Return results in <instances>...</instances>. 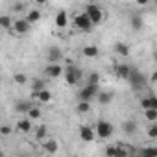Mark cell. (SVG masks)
I'll list each match as a JSON object with an SVG mask.
<instances>
[{
    "mask_svg": "<svg viewBox=\"0 0 157 157\" xmlns=\"http://www.w3.org/2000/svg\"><path fill=\"white\" fill-rule=\"evenodd\" d=\"M83 13L89 17V21L93 22V26L102 24V22H104V19H105V13H104V10H102L98 4H87V6H85V10H83Z\"/></svg>",
    "mask_w": 157,
    "mask_h": 157,
    "instance_id": "cell-1",
    "label": "cell"
},
{
    "mask_svg": "<svg viewBox=\"0 0 157 157\" xmlns=\"http://www.w3.org/2000/svg\"><path fill=\"white\" fill-rule=\"evenodd\" d=\"M93 131H94V137L105 140V139H109V137L115 133V126H113L111 122H107V120H98V122L94 124Z\"/></svg>",
    "mask_w": 157,
    "mask_h": 157,
    "instance_id": "cell-2",
    "label": "cell"
},
{
    "mask_svg": "<svg viewBox=\"0 0 157 157\" xmlns=\"http://www.w3.org/2000/svg\"><path fill=\"white\" fill-rule=\"evenodd\" d=\"M133 146H124V144H109L105 148V155L107 157H131Z\"/></svg>",
    "mask_w": 157,
    "mask_h": 157,
    "instance_id": "cell-3",
    "label": "cell"
},
{
    "mask_svg": "<svg viewBox=\"0 0 157 157\" xmlns=\"http://www.w3.org/2000/svg\"><path fill=\"white\" fill-rule=\"evenodd\" d=\"M63 74H65V82H67L68 85H78V83L82 82V78H83L82 68H78L76 65H68V67L63 70Z\"/></svg>",
    "mask_w": 157,
    "mask_h": 157,
    "instance_id": "cell-4",
    "label": "cell"
},
{
    "mask_svg": "<svg viewBox=\"0 0 157 157\" xmlns=\"http://www.w3.org/2000/svg\"><path fill=\"white\" fill-rule=\"evenodd\" d=\"M72 24H74V28L76 30H80V32H85V33H89V32H93V22L89 21V17L85 15V13H78V15H74V21H72Z\"/></svg>",
    "mask_w": 157,
    "mask_h": 157,
    "instance_id": "cell-5",
    "label": "cell"
},
{
    "mask_svg": "<svg viewBox=\"0 0 157 157\" xmlns=\"http://www.w3.org/2000/svg\"><path fill=\"white\" fill-rule=\"evenodd\" d=\"M30 30H32V24H30L24 17H17V19H13L11 32H13L15 35H26Z\"/></svg>",
    "mask_w": 157,
    "mask_h": 157,
    "instance_id": "cell-6",
    "label": "cell"
},
{
    "mask_svg": "<svg viewBox=\"0 0 157 157\" xmlns=\"http://www.w3.org/2000/svg\"><path fill=\"white\" fill-rule=\"evenodd\" d=\"M128 82H129V85H131L135 91H140V89L146 85V78H144V74L139 72L137 68H131V74H129V78H128Z\"/></svg>",
    "mask_w": 157,
    "mask_h": 157,
    "instance_id": "cell-7",
    "label": "cell"
},
{
    "mask_svg": "<svg viewBox=\"0 0 157 157\" xmlns=\"http://www.w3.org/2000/svg\"><path fill=\"white\" fill-rule=\"evenodd\" d=\"M98 91H100V85H85L83 89H80V102H89L91 104L96 98Z\"/></svg>",
    "mask_w": 157,
    "mask_h": 157,
    "instance_id": "cell-8",
    "label": "cell"
},
{
    "mask_svg": "<svg viewBox=\"0 0 157 157\" xmlns=\"http://www.w3.org/2000/svg\"><path fill=\"white\" fill-rule=\"evenodd\" d=\"M63 59V50L59 48V46H56V44H52L48 50H46V61H48V65H54V63H59Z\"/></svg>",
    "mask_w": 157,
    "mask_h": 157,
    "instance_id": "cell-9",
    "label": "cell"
},
{
    "mask_svg": "<svg viewBox=\"0 0 157 157\" xmlns=\"http://www.w3.org/2000/svg\"><path fill=\"white\" fill-rule=\"evenodd\" d=\"M131 68L133 67H129L128 63H118V65H115V74L120 78V80H128L129 74H131Z\"/></svg>",
    "mask_w": 157,
    "mask_h": 157,
    "instance_id": "cell-10",
    "label": "cell"
},
{
    "mask_svg": "<svg viewBox=\"0 0 157 157\" xmlns=\"http://www.w3.org/2000/svg\"><path fill=\"white\" fill-rule=\"evenodd\" d=\"M113 98H115V93L113 91H98V94H96V100H98V104L100 105H109L111 102H113Z\"/></svg>",
    "mask_w": 157,
    "mask_h": 157,
    "instance_id": "cell-11",
    "label": "cell"
},
{
    "mask_svg": "<svg viewBox=\"0 0 157 157\" xmlns=\"http://www.w3.org/2000/svg\"><path fill=\"white\" fill-rule=\"evenodd\" d=\"M63 67L59 65V63H54V65H46L44 67V74L48 76V78H59L61 74H63Z\"/></svg>",
    "mask_w": 157,
    "mask_h": 157,
    "instance_id": "cell-12",
    "label": "cell"
},
{
    "mask_svg": "<svg viewBox=\"0 0 157 157\" xmlns=\"http://www.w3.org/2000/svg\"><path fill=\"white\" fill-rule=\"evenodd\" d=\"M80 137H82L83 142H93V140L96 139L91 126H82V128H80Z\"/></svg>",
    "mask_w": 157,
    "mask_h": 157,
    "instance_id": "cell-13",
    "label": "cell"
},
{
    "mask_svg": "<svg viewBox=\"0 0 157 157\" xmlns=\"http://www.w3.org/2000/svg\"><path fill=\"white\" fill-rule=\"evenodd\" d=\"M82 54H83L87 59H94V57H98V56H100V50H98V46H96V44H87V46H83V48H82Z\"/></svg>",
    "mask_w": 157,
    "mask_h": 157,
    "instance_id": "cell-14",
    "label": "cell"
},
{
    "mask_svg": "<svg viewBox=\"0 0 157 157\" xmlns=\"http://www.w3.org/2000/svg\"><path fill=\"white\" fill-rule=\"evenodd\" d=\"M33 98H35L37 104H50V102H52V93H50L48 89H43V91H39L37 94H33Z\"/></svg>",
    "mask_w": 157,
    "mask_h": 157,
    "instance_id": "cell-15",
    "label": "cell"
},
{
    "mask_svg": "<svg viewBox=\"0 0 157 157\" xmlns=\"http://www.w3.org/2000/svg\"><path fill=\"white\" fill-rule=\"evenodd\" d=\"M140 107H142V111H146V109H157V98L155 96H144L142 100H140Z\"/></svg>",
    "mask_w": 157,
    "mask_h": 157,
    "instance_id": "cell-16",
    "label": "cell"
},
{
    "mask_svg": "<svg viewBox=\"0 0 157 157\" xmlns=\"http://www.w3.org/2000/svg\"><path fill=\"white\" fill-rule=\"evenodd\" d=\"M33 105H35V104H32V102H28V100H19V102L15 104V111L21 113V115H26Z\"/></svg>",
    "mask_w": 157,
    "mask_h": 157,
    "instance_id": "cell-17",
    "label": "cell"
},
{
    "mask_svg": "<svg viewBox=\"0 0 157 157\" xmlns=\"http://www.w3.org/2000/svg\"><path fill=\"white\" fill-rule=\"evenodd\" d=\"M137 128H139V126H137V122H135L133 118H128V120L122 124V131H124L126 135H135V133H137Z\"/></svg>",
    "mask_w": 157,
    "mask_h": 157,
    "instance_id": "cell-18",
    "label": "cell"
},
{
    "mask_svg": "<svg viewBox=\"0 0 157 157\" xmlns=\"http://www.w3.org/2000/svg\"><path fill=\"white\" fill-rule=\"evenodd\" d=\"M26 10H28V2H15L10 6V11L15 15H26Z\"/></svg>",
    "mask_w": 157,
    "mask_h": 157,
    "instance_id": "cell-19",
    "label": "cell"
},
{
    "mask_svg": "<svg viewBox=\"0 0 157 157\" xmlns=\"http://www.w3.org/2000/svg\"><path fill=\"white\" fill-rule=\"evenodd\" d=\"M115 52L120 56V57H129V54H131V48L126 44V43H115Z\"/></svg>",
    "mask_w": 157,
    "mask_h": 157,
    "instance_id": "cell-20",
    "label": "cell"
},
{
    "mask_svg": "<svg viewBox=\"0 0 157 157\" xmlns=\"http://www.w3.org/2000/svg\"><path fill=\"white\" fill-rule=\"evenodd\" d=\"M43 148L46 153H56L59 150V142L54 140V139H48V140H43Z\"/></svg>",
    "mask_w": 157,
    "mask_h": 157,
    "instance_id": "cell-21",
    "label": "cell"
},
{
    "mask_svg": "<svg viewBox=\"0 0 157 157\" xmlns=\"http://www.w3.org/2000/svg\"><path fill=\"white\" fill-rule=\"evenodd\" d=\"M56 26L57 28H67L68 26V15H67V11H59L57 15H56Z\"/></svg>",
    "mask_w": 157,
    "mask_h": 157,
    "instance_id": "cell-22",
    "label": "cell"
},
{
    "mask_svg": "<svg viewBox=\"0 0 157 157\" xmlns=\"http://www.w3.org/2000/svg\"><path fill=\"white\" fill-rule=\"evenodd\" d=\"M17 129H19L21 133H30V131H32V120H28L26 117H24V118H19Z\"/></svg>",
    "mask_w": 157,
    "mask_h": 157,
    "instance_id": "cell-23",
    "label": "cell"
},
{
    "mask_svg": "<svg viewBox=\"0 0 157 157\" xmlns=\"http://www.w3.org/2000/svg\"><path fill=\"white\" fill-rule=\"evenodd\" d=\"M11 26H13V17L11 15H0V30L11 32Z\"/></svg>",
    "mask_w": 157,
    "mask_h": 157,
    "instance_id": "cell-24",
    "label": "cell"
},
{
    "mask_svg": "<svg viewBox=\"0 0 157 157\" xmlns=\"http://www.w3.org/2000/svg\"><path fill=\"white\" fill-rule=\"evenodd\" d=\"M24 19H26L30 24H35V22L41 21V11H39V10H30V11H26Z\"/></svg>",
    "mask_w": 157,
    "mask_h": 157,
    "instance_id": "cell-25",
    "label": "cell"
},
{
    "mask_svg": "<svg viewBox=\"0 0 157 157\" xmlns=\"http://www.w3.org/2000/svg\"><path fill=\"white\" fill-rule=\"evenodd\" d=\"M129 22H131V28H133L135 32L142 30V24H144V21H142V15H139V13L131 15V17H129Z\"/></svg>",
    "mask_w": 157,
    "mask_h": 157,
    "instance_id": "cell-26",
    "label": "cell"
},
{
    "mask_svg": "<svg viewBox=\"0 0 157 157\" xmlns=\"http://www.w3.org/2000/svg\"><path fill=\"white\" fill-rule=\"evenodd\" d=\"M41 117H43V111L39 109V105H33V107L26 113V118H28V120H39Z\"/></svg>",
    "mask_w": 157,
    "mask_h": 157,
    "instance_id": "cell-27",
    "label": "cell"
},
{
    "mask_svg": "<svg viewBox=\"0 0 157 157\" xmlns=\"http://www.w3.org/2000/svg\"><path fill=\"white\" fill-rule=\"evenodd\" d=\"M43 89H46V87H44V80H39V78L32 80V96H33V94H37V93H39V91H43Z\"/></svg>",
    "mask_w": 157,
    "mask_h": 157,
    "instance_id": "cell-28",
    "label": "cell"
},
{
    "mask_svg": "<svg viewBox=\"0 0 157 157\" xmlns=\"http://www.w3.org/2000/svg\"><path fill=\"white\" fill-rule=\"evenodd\" d=\"M139 157H157V148L155 146H146L139 151Z\"/></svg>",
    "mask_w": 157,
    "mask_h": 157,
    "instance_id": "cell-29",
    "label": "cell"
},
{
    "mask_svg": "<svg viewBox=\"0 0 157 157\" xmlns=\"http://www.w3.org/2000/svg\"><path fill=\"white\" fill-rule=\"evenodd\" d=\"M144 118L150 124H157V109H146L144 111Z\"/></svg>",
    "mask_w": 157,
    "mask_h": 157,
    "instance_id": "cell-30",
    "label": "cell"
},
{
    "mask_svg": "<svg viewBox=\"0 0 157 157\" xmlns=\"http://www.w3.org/2000/svg\"><path fill=\"white\" fill-rule=\"evenodd\" d=\"M46 133H48V128H46L44 124H41V126H37V129H35V139L43 142L44 137H46Z\"/></svg>",
    "mask_w": 157,
    "mask_h": 157,
    "instance_id": "cell-31",
    "label": "cell"
},
{
    "mask_svg": "<svg viewBox=\"0 0 157 157\" xmlns=\"http://www.w3.org/2000/svg\"><path fill=\"white\" fill-rule=\"evenodd\" d=\"M13 80H15L17 85H26V83H28V76L22 74V72H15V74H13Z\"/></svg>",
    "mask_w": 157,
    "mask_h": 157,
    "instance_id": "cell-32",
    "label": "cell"
},
{
    "mask_svg": "<svg viewBox=\"0 0 157 157\" xmlns=\"http://www.w3.org/2000/svg\"><path fill=\"white\" fill-rule=\"evenodd\" d=\"M87 85H100V74H98V72H91V74H89Z\"/></svg>",
    "mask_w": 157,
    "mask_h": 157,
    "instance_id": "cell-33",
    "label": "cell"
},
{
    "mask_svg": "<svg viewBox=\"0 0 157 157\" xmlns=\"http://www.w3.org/2000/svg\"><path fill=\"white\" fill-rule=\"evenodd\" d=\"M76 111L80 113V115L89 113V111H91V104H89V102H80V104H78V107H76Z\"/></svg>",
    "mask_w": 157,
    "mask_h": 157,
    "instance_id": "cell-34",
    "label": "cell"
},
{
    "mask_svg": "<svg viewBox=\"0 0 157 157\" xmlns=\"http://www.w3.org/2000/svg\"><path fill=\"white\" fill-rule=\"evenodd\" d=\"M11 133H13L11 126H8V124H4V126H0V135H2V137H10Z\"/></svg>",
    "mask_w": 157,
    "mask_h": 157,
    "instance_id": "cell-35",
    "label": "cell"
},
{
    "mask_svg": "<svg viewBox=\"0 0 157 157\" xmlns=\"http://www.w3.org/2000/svg\"><path fill=\"white\" fill-rule=\"evenodd\" d=\"M148 137H150V139H157V124H150V128H148Z\"/></svg>",
    "mask_w": 157,
    "mask_h": 157,
    "instance_id": "cell-36",
    "label": "cell"
},
{
    "mask_svg": "<svg viewBox=\"0 0 157 157\" xmlns=\"http://www.w3.org/2000/svg\"><path fill=\"white\" fill-rule=\"evenodd\" d=\"M0 91H2V74H0Z\"/></svg>",
    "mask_w": 157,
    "mask_h": 157,
    "instance_id": "cell-37",
    "label": "cell"
},
{
    "mask_svg": "<svg viewBox=\"0 0 157 157\" xmlns=\"http://www.w3.org/2000/svg\"><path fill=\"white\" fill-rule=\"evenodd\" d=\"M0 157H2V151H0Z\"/></svg>",
    "mask_w": 157,
    "mask_h": 157,
    "instance_id": "cell-38",
    "label": "cell"
},
{
    "mask_svg": "<svg viewBox=\"0 0 157 157\" xmlns=\"http://www.w3.org/2000/svg\"><path fill=\"white\" fill-rule=\"evenodd\" d=\"M22 157H28V155H22Z\"/></svg>",
    "mask_w": 157,
    "mask_h": 157,
    "instance_id": "cell-39",
    "label": "cell"
}]
</instances>
